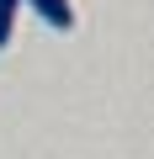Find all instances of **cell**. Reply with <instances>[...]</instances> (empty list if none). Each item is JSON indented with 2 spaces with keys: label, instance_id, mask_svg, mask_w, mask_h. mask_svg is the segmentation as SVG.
I'll return each mask as SVG.
<instances>
[{
  "label": "cell",
  "instance_id": "6da1fadb",
  "mask_svg": "<svg viewBox=\"0 0 154 159\" xmlns=\"http://www.w3.org/2000/svg\"><path fill=\"white\" fill-rule=\"evenodd\" d=\"M27 6H32L53 32H69V27H74V6H69V0H27Z\"/></svg>",
  "mask_w": 154,
  "mask_h": 159
},
{
  "label": "cell",
  "instance_id": "7a4b0ae2",
  "mask_svg": "<svg viewBox=\"0 0 154 159\" xmlns=\"http://www.w3.org/2000/svg\"><path fill=\"white\" fill-rule=\"evenodd\" d=\"M16 11H21V0H0V48L11 43V27H16Z\"/></svg>",
  "mask_w": 154,
  "mask_h": 159
}]
</instances>
